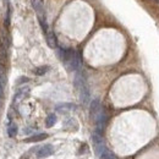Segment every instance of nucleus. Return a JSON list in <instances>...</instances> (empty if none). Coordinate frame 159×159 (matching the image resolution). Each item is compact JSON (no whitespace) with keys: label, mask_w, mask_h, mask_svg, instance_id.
<instances>
[{"label":"nucleus","mask_w":159,"mask_h":159,"mask_svg":"<svg viewBox=\"0 0 159 159\" xmlns=\"http://www.w3.org/2000/svg\"><path fill=\"white\" fill-rule=\"evenodd\" d=\"M56 49H57V55H59L60 60L65 64L67 70H70L72 72L81 71L82 59H81V55L78 51H76L72 48H62V46H57Z\"/></svg>","instance_id":"1"},{"label":"nucleus","mask_w":159,"mask_h":159,"mask_svg":"<svg viewBox=\"0 0 159 159\" xmlns=\"http://www.w3.org/2000/svg\"><path fill=\"white\" fill-rule=\"evenodd\" d=\"M73 81H75L76 88H77L78 92H80V98H81L82 103H84V104L89 103V100H91L89 88H88V86H87V83H86V80H84V76H83L82 71L75 72V80H73Z\"/></svg>","instance_id":"2"},{"label":"nucleus","mask_w":159,"mask_h":159,"mask_svg":"<svg viewBox=\"0 0 159 159\" xmlns=\"http://www.w3.org/2000/svg\"><path fill=\"white\" fill-rule=\"evenodd\" d=\"M92 141H93L94 150H95L97 155L99 157V155L103 153V150L105 149V146H104V142H103V136H102V133L94 130V132H93V135H92Z\"/></svg>","instance_id":"3"},{"label":"nucleus","mask_w":159,"mask_h":159,"mask_svg":"<svg viewBox=\"0 0 159 159\" xmlns=\"http://www.w3.org/2000/svg\"><path fill=\"white\" fill-rule=\"evenodd\" d=\"M103 109L102 106V103L99 99H93L91 100L89 103V115H91V119L94 121V119L97 117V115L99 114V111Z\"/></svg>","instance_id":"4"},{"label":"nucleus","mask_w":159,"mask_h":159,"mask_svg":"<svg viewBox=\"0 0 159 159\" xmlns=\"http://www.w3.org/2000/svg\"><path fill=\"white\" fill-rule=\"evenodd\" d=\"M32 5L33 9L37 13L38 20H46L45 18V11H44V5H43V0H32Z\"/></svg>","instance_id":"5"},{"label":"nucleus","mask_w":159,"mask_h":159,"mask_svg":"<svg viewBox=\"0 0 159 159\" xmlns=\"http://www.w3.org/2000/svg\"><path fill=\"white\" fill-rule=\"evenodd\" d=\"M54 153V147L51 144H44L43 147H40L37 152V158L38 159H44L50 157Z\"/></svg>","instance_id":"6"},{"label":"nucleus","mask_w":159,"mask_h":159,"mask_svg":"<svg viewBox=\"0 0 159 159\" xmlns=\"http://www.w3.org/2000/svg\"><path fill=\"white\" fill-rule=\"evenodd\" d=\"M45 38H46V42H48V44H49V46H50V48L56 49V48L59 46V44H57V39H56V37H55L54 32L48 31V32L45 33Z\"/></svg>","instance_id":"7"},{"label":"nucleus","mask_w":159,"mask_h":159,"mask_svg":"<svg viewBox=\"0 0 159 159\" xmlns=\"http://www.w3.org/2000/svg\"><path fill=\"white\" fill-rule=\"evenodd\" d=\"M46 137H48V135H46V133H34V135H32V136H29V137L24 138V139H23V142H27V143H32V142H40V141L45 139Z\"/></svg>","instance_id":"8"},{"label":"nucleus","mask_w":159,"mask_h":159,"mask_svg":"<svg viewBox=\"0 0 159 159\" xmlns=\"http://www.w3.org/2000/svg\"><path fill=\"white\" fill-rule=\"evenodd\" d=\"M17 131H18L17 125L13 121H10L9 125H7V135H9V137H11V138L15 137L17 135Z\"/></svg>","instance_id":"9"},{"label":"nucleus","mask_w":159,"mask_h":159,"mask_svg":"<svg viewBox=\"0 0 159 159\" xmlns=\"http://www.w3.org/2000/svg\"><path fill=\"white\" fill-rule=\"evenodd\" d=\"M64 128L65 130H70V131H76L78 128L77 126V122L73 120V119H68L65 124H64Z\"/></svg>","instance_id":"10"},{"label":"nucleus","mask_w":159,"mask_h":159,"mask_svg":"<svg viewBox=\"0 0 159 159\" xmlns=\"http://www.w3.org/2000/svg\"><path fill=\"white\" fill-rule=\"evenodd\" d=\"M49 70H50V67H49L48 65H43V66H38V67H35V68L33 70V73L37 75V76H43V75H45Z\"/></svg>","instance_id":"11"},{"label":"nucleus","mask_w":159,"mask_h":159,"mask_svg":"<svg viewBox=\"0 0 159 159\" xmlns=\"http://www.w3.org/2000/svg\"><path fill=\"white\" fill-rule=\"evenodd\" d=\"M28 92V88L27 87H22V88H20L17 92H16V94H15V97H13V100L12 102H17V100H20V99H22L24 95H26V93Z\"/></svg>","instance_id":"12"},{"label":"nucleus","mask_w":159,"mask_h":159,"mask_svg":"<svg viewBox=\"0 0 159 159\" xmlns=\"http://www.w3.org/2000/svg\"><path fill=\"white\" fill-rule=\"evenodd\" d=\"M72 109H76V105H75V104H71V103H62V104L56 105V110H57V111L72 110Z\"/></svg>","instance_id":"13"},{"label":"nucleus","mask_w":159,"mask_h":159,"mask_svg":"<svg viewBox=\"0 0 159 159\" xmlns=\"http://www.w3.org/2000/svg\"><path fill=\"white\" fill-rule=\"evenodd\" d=\"M56 120H57V117H56L55 114H49V115L46 116V119H45V126H46V127L54 126L55 122H56Z\"/></svg>","instance_id":"14"},{"label":"nucleus","mask_w":159,"mask_h":159,"mask_svg":"<svg viewBox=\"0 0 159 159\" xmlns=\"http://www.w3.org/2000/svg\"><path fill=\"white\" fill-rule=\"evenodd\" d=\"M99 159H115V155H114V153L111 150H109V149L105 148L103 150V153L99 155Z\"/></svg>","instance_id":"15"},{"label":"nucleus","mask_w":159,"mask_h":159,"mask_svg":"<svg viewBox=\"0 0 159 159\" xmlns=\"http://www.w3.org/2000/svg\"><path fill=\"white\" fill-rule=\"evenodd\" d=\"M29 81V78H27V77H24V76H21L17 81H16V84L17 86H22L23 83H26V82H28Z\"/></svg>","instance_id":"16"},{"label":"nucleus","mask_w":159,"mask_h":159,"mask_svg":"<svg viewBox=\"0 0 159 159\" xmlns=\"http://www.w3.org/2000/svg\"><path fill=\"white\" fill-rule=\"evenodd\" d=\"M2 84L4 83L0 82V102H2V99H4V87H2Z\"/></svg>","instance_id":"17"}]
</instances>
